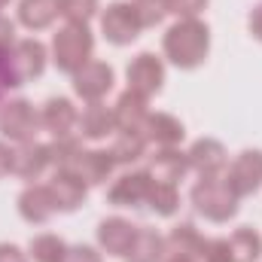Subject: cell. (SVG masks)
Listing matches in <instances>:
<instances>
[{"mask_svg": "<svg viewBox=\"0 0 262 262\" xmlns=\"http://www.w3.org/2000/svg\"><path fill=\"white\" fill-rule=\"evenodd\" d=\"M165 58L180 70H195L210 52V28L201 18H177L162 37Z\"/></svg>", "mask_w": 262, "mask_h": 262, "instance_id": "1", "label": "cell"}, {"mask_svg": "<svg viewBox=\"0 0 262 262\" xmlns=\"http://www.w3.org/2000/svg\"><path fill=\"white\" fill-rule=\"evenodd\" d=\"M46 61H49V49L40 40H15L0 55V79L9 89L28 85L31 79L43 76Z\"/></svg>", "mask_w": 262, "mask_h": 262, "instance_id": "2", "label": "cell"}, {"mask_svg": "<svg viewBox=\"0 0 262 262\" xmlns=\"http://www.w3.org/2000/svg\"><path fill=\"white\" fill-rule=\"evenodd\" d=\"M192 207L198 210V216H204L207 223H229L238 213V201L235 189L229 186L226 174H213V177H201L192 186Z\"/></svg>", "mask_w": 262, "mask_h": 262, "instance_id": "3", "label": "cell"}, {"mask_svg": "<svg viewBox=\"0 0 262 262\" xmlns=\"http://www.w3.org/2000/svg\"><path fill=\"white\" fill-rule=\"evenodd\" d=\"M92 52H95V37L89 31V25H73V21H64L55 37H52V64L58 67L61 73H76L82 64L92 61Z\"/></svg>", "mask_w": 262, "mask_h": 262, "instance_id": "4", "label": "cell"}, {"mask_svg": "<svg viewBox=\"0 0 262 262\" xmlns=\"http://www.w3.org/2000/svg\"><path fill=\"white\" fill-rule=\"evenodd\" d=\"M40 128H43L40 125V110H34L31 101L15 98V101L0 104V134H3V140L28 143V140H37Z\"/></svg>", "mask_w": 262, "mask_h": 262, "instance_id": "5", "label": "cell"}, {"mask_svg": "<svg viewBox=\"0 0 262 262\" xmlns=\"http://www.w3.org/2000/svg\"><path fill=\"white\" fill-rule=\"evenodd\" d=\"M140 21L131 9V3L125 0H116V3H107V9L101 12V34L107 37V43L113 46H131L137 37H140Z\"/></svg>", "mask_w": 262, "mask_h": 262, "instance_id": "6", "label": "cell"}, {"mask_svg": "<svg viewBox=\"0 0 262 262\" xmlns=\"http://www.w3.org/2000/svg\"><path fill=\"white\" fill-rule=\"evenodd\" d=\"M113 82H116V73L107 61H89L73 73V92L76 98H82L85 104H95V101H104L110 92H113Z\"/></svg>", "mask_w": 262, "mask_h": 262, "instance_id": "7", "label": "cell"}, {"mask_svg": "<svg viewBox=\"0 0 262 262\" xmlns=\"http://www.w3.org/2000/svg\"><path fill=\"white\" fill-rule=\"evenodd\" d=\"M125 79H128L131 92H137L143 98H152L165 85V61L159 55H152V52H140L137 58H131Z\"/></svg>", "mask_w": 262, "mask_h": 262, "instance_id": "8", "label": "cell"}, {"mask_svg": "<svg viewBox=\"0 0 262 262\" xmlns=\"http://www.w3.org/2000/svg\"><path fill=\"white\" fill-rule=\"evenodd\" d=\"M226 180L235 189V195H253L262 186V149H244L235 156V162L226 168Z\"/></svg>", "mask_w": 262, "mask_h": 262, "instance_id": "9", "label": "cell"}, {"mask_svg": "<svg viewBox=\"0 0 262 262\" xmlns=\"http://www.w3.org/2000/svg\"><path fill=\"white\" fill-rule=\"evenodd\" d=\"M52 168V152H49V143H40V140H28V143H15L12 149V174L18 180H40L46 171Z\"/></svg>", "mask_w": 262, "mask_h": 262, "instance_id": "10", "label": "cell"}, {"mask_svg": "<svg viewBox=\"0 0 262 262\" xmlns=\"http://www.w3.org/2000/svg\"><path fill=\"white\" fill-rule=\"evenodd\" d=\"M152 189V177L140 168V171H125L113 180V186L107 189V201L113 207H143Z\"/></svg>", "mask_w": 262, "mask_h": 262, "instance_id": "11", "label": "cell"}, {"mask_svg": "<svg viewBox=\"0 0 262 262\" xmlns=\"http://www.w3.org/2000/svg\"><path fill=\"white\" fill-rule=\"evenodd\" d=\"M156 183H171L177 186L186 174H189V159L180 146H162L156 149L149 159H146V168H143Z\"/></svg>", "mask_w": 262, "mask_h": 262, "instance_id": "12", "label": "cell"}, {"mask_svg": "<svg viewBox=\"0 0 262 262\" xmlns=\"http://www.w3.org/2000/svg\"><path fill=\"white\" fill-rule=\"evenodd\" d=\"M186 159H189V171H195L198 177L226 174V168H229V152L213 137H198L195 143L186 149Z\"/></svg>", "mask_w": 262, "mask_h": 262, "instance_id": "13", "label": "cell"}, {"mask_svg": "<svg viewBox=\"0 0 262 262\" xmlns=\"http://www.w3.org/2000/svg\"><path fill=\"white\" fill-rule=\"evenodd\" d=\"M113 171H116V162H113L110 149H82V152L73 159V165L67 168V174L79 177L85 186H101V183H107V180L113 177Z\"/></svg>", "mask_w": 262, "mask_h": 262, "instance_id": "14", "label": "cell"}, {"mask_svg": "<svg viewBox=\"0 0 262 262\" xmlns=\"http://www.w3.org/2000/svg\"><path fill=\"white\" fill-rule=\"evenodd\" d=\"M18 213H21V220L31 223V226H43V223H49V220L58 213L55 198H52V192H49V186H46V183H28L25 192L18 195Z\"/></svg>", "mask_w": 262, "mask_h": 262, "instance_id": "15", "label": "cell"}, {"mask_svg": "<svg viewBox=\"0 0 262 262\" xmlns=\"http://www.w3.org/2000/svg\"><path fill=\"white\" fill-rule=\"evenodd\" d=\"M137 235V226L125 216H107L98 226V247L107 256H125Z\"/></svg>", "mask_w": 262, "mask_h": 262, "instance_id": "16", "label": "cell"}, {"mask_svg": "<svg viewBox=\"0 0 262 262\" xmlns=\"http://www.w3.org/2000/svg\"><path fill=\"white\" fill-rule=\"evenodd\" d=\"M76 122H79V113H76V107H73V101L70 98H49L43 107H40V125L49 131L52 137H67V134H73L76 128Z\"/></svg>", "mask_w": 262, "mask_h": 262, "instance_id": "17", "label": "cell"}, {"mask_svg": "<svg viewBox=\"0 0 262 262\" xmlns=\"http://www.w3.org/2000/svg\"><path fill=\"white\" fill-rule=\"evenodd\" d=\"M140 134L146 137V143H152L156 149H162V146H180L183 137H186V128L171 113H149Z\"/></svg>", "mask_w": 262, "mask_h": 262, "instance_id": "18", "label": "cell"}, {"mask_svg": "<svg viewBox=\"0 0 262 262\" xmlns=\"http://www.w3.org/2000/svg\"><path fill=\"white\" fill-rule=\"evenodd\" d=\"M146 116H149V98H143V95H137L131 89H125L113 104L116 131H143Z\"/></svg>", "mask_w": 262, "mask_h": 262, "instance_id": "19", "label": "cell"}, {"mask_svg": "<svg viewBox=\"0 0 262 262\" xmlns=\"http://www.w3.org/2000/svg\"><path fill=\"white\" fill-rule=\"evenodd\" d=\"M79 137L82 140H104L116 131V119H113V107H107L104 101L85 104V110L79 113Z\"/></svg>", "mask_w": 262, "mask_h": 262, "instance_id": "20", "label": "cell"}, {"mask_svg": "<svg viewBox=\"0 0 262 262\" xmlns=\"http://www.w3.org/2000/svg\"><path fill=\"white\" fill-rule=\"evenodd\" d=\"M46 186H49V192L55 198V207H58L61 213H70V210L82 207V201L89 195V186H85L79 177L67 174V171H55Z\"/></svg>", "mask_w": 262, "mask_h": 262, "instance_id": "21", "label": "cell"}, {"mask_svg": "<svg viewBox=\"0 0 262 262\" xmlns=\"http://www.w3.org/2000/svg\"><path fill=\"white\" fill-rule=\"evenodd\" d=\"M165 256H168L165 238L156 229H149V226H137V235H134L128 253L122 259L125 262H165Z\"/></svg>", "mask_w": 262, "mask_h": 262, "instance_id": "22", "label": "cell"}, {"mask_svg": "<svg viewBox=\"0 0 262 262\" xmlns=\"http://www.w3.org/2000/svg\"><path fill=\"white\" fill-rule=\"evenodd\" d=\"M58 15V0H18V21L28 31H46Z\"/></svg>", "mask_w": 262, "mask_h": 262, "instance_id": "23", "label": "cell"}, {"mask_svg": "<svg viewBox=\"0 0 262 262\" xmlns=\"http://www.w3.org/2000/svg\"><path fill=\"white\" fill-rule=\"evenodd\" d=\"M229 259L232 262H259L262 256V238L256 229H238L229 238Z\"/></svg>", "mask_w": 262, "mask_h": 262, "instance_id": "24", "label": "cell"}, {"mask_svg": "<svg viewBox=\"0 0 262 262\" xmlns=\"http://www.w3.org/2000/svg\"><path fill=\"white\" fill-rule=\"evenodd\" d=\"M146 146L149 143L140 131H116V137L110 143V156H113L116 165H131V162L146 156Z\"/></svg>", "mask_w": 262, "mask_h": 262, "instance_id": "25", "label": "cell"}, {"mask_svg": "<svg viewBox=\"0 0 262 262\" xmlns=\"http://www.w3.org/2000/svg\"><path fill=\"white\" fill-rule=\"evenodd\" d=\"M146 207L159 216H174L180 210V189L171 186V183H156L152 180V189L146 198Z\"/></svg>", "mask_w": 262, "mask_h": 262, "instance_id": "26", "label": "cell"}, {"mask_svg": "<svg viewBox=\"0 0 262 262\" xmlns=\"http://www.w3.org/2000/svg\"><path fill=\"white\" fill-rule=\"evenodd\" d=\"M82 137L79 134H67V137H52L49 152H52V168L55 171H67L73 165V159L82 152Z\"/></svg>", "mask_w": 262, "mask_h": 262, "instance_id": "27", "label": "cell"}, {"mask_svg": "<svg viewBox=\"0 0 262 262\" xmlns=\"http://www.w3.org/2000/svg\"><path fill=\"white\" fill-rule=\"evenodd\" d=\"M64 250H67V244L58 238V235H52V232H43V235L31 238L28 256H31L34 262H61Z\"/></svg>", "mask_w": 262, "mask_h": 262, "instance_id": "28", "label": "cell"}, {"mask_svg": "<svg viewBox=\"0 0 262 262\" xmlns=\"http://www.w3.org/2000/svg\"><path fill=\"white\" fill-rule=\"evenodd\" d=\"M165 247H168V253H198L201 235H198V229L192 223H180V226H174L171 235L165 238Z\"/></svg>", "mask_w": 262, "mask_h": 262, "instance_id": "29", "label": "cell"}, {"mask_svg": "<svg viewBox=\"0 0 262 262\" xmlns=\"http://www.w3.org/2000/svg\"><path fill=\"white\" fill-rule=\"evenodd\" d=\"M131 9L140 21V28H156L162 25L171 12H168V0H131Z\"/></svg>", "mask_w": 262, "mask_h": 262, "instance_id": "30", "label": "cell"}, {"mask_svg": "<svg viewBox=\"0 0 262 262\" xmlns=\"http://www.w3.org/2000/svg\"><path fill=\"white\" fill-rule=\"evenodd\" d=\"M101 3L98 0H58V12L64 21H73V25H89L95 15H98Z\"/></svg>", "mask_w": 262, "mask_h": 262, "instance_id": "31", "label": "cell"}, {"mask_svg": "<svg viewBox=\"0 0 262 262\" xmlns=\"http://www.w3.org/2000/svg\"><path fill=\"white\" fill-rule=\"evenodd\" d=\"M198 256L204 262H232L229 259V241L226 238H201Z\"/></svg>", "mask_w": 262, "mask_h": 262, "instance_id": "32", "label": "cell"}, {"mask_svg": "<svg viewBox=\"0 0 262 262\" xmlns=\"http://www.w3.org/2000/svg\"><path fill=\"white\" fill-rule=\"evenodd\" d=\"M210 0H168V12L177 18H198Z\"/></svg>", "mask_w": 262, "mask_h": 262, "instance_id": "33", "label": "cell"}, {"mask_svg": "<svg viewBox=\"0 0 262 262\" xmlns=\"http://www.w3.org/2000/svg\"><path fill=\"white\" fill-rule=\"evenodd\" d=\"M61 262H104V256H101V250H95L89 244H73L64 250Z\"/></svg>", "mask_w": 262, "mask_h": 262, "instance_id": "34", "label": "cell"}, {"mask_svg": "<svg viewBox=\"0 0 262 262\" xmlns=\"http://www.w3.org/2000/svg\"><path fill=\"white\" fill-rule=\"evenodd\" d=\"M12 43H15V21L0 12V55H3Z\"/></svg>", "mask_w": 262, "mask_h": 262, "instance_id": "35", "label": "cell"}, {"mask_svg": "<svg viewBox=\"0 0 262 262\" xmlns=\"http://www.w3.org/2000/svg\"><path fill=\"white\" fill-rule=\"evenodd\" d=\"M247 31H250L253 40L262 43V3H256V6L250 9V15H247Z\"/></svg>", "mask_w": 262, "mask_h": 262, "instance_id": "36", "label": "cell"}, {"mask_svg": "<svg viewBox=\"0 0 262 262\" xmlns=\"http://www.w3.org/2000/svg\"><path fill=\"white\" fill-rule=\"evenodd\" d=\"M0 262H28V253H21V247L3 241L0 244Z\"/></svg>", "mask_w": 262, "mask_h": 262, "instance_id": "37", "label": "cell"}, {"mask_svg": "<svg viewBox=\"0 0 262 262\" xmlns=\"http://www.w3.org/2000/svg\"><path fill=\"white\" fill-rule=\"evenodd\" d=\"M12 174V146L9 140H0V177Z\"/></svg>", "mask_w": 262, "mask_h": 262, "instance_id": "38", "label": "cell"}, {"mask_svg": "<svg viewBox=\"0 0 262 262\" xmlns=\"http://www.w3.org/2000/svg\"><path fill=\"white\" fill-rule=\"evenodd\" d=\"M165 262H204L198 253H168Z\"/></svg>", "mask_w": 262, "mask_h": 262, "instance_id": "39", "label": "cell"}, {"mask_svg": "<svg viewBox=\"0 0 262 262\" xmlns=\"http://www.w3.org/2000/svg\"><path fill=\"white\" fill-rule=\"evenodd\" d=\"M9 6V0H0V9H6Z\"/></svg>", "mask_w": 262, "mask_h": 262, "instance_id": "40", "label": "cell"}, {"mask_svg": "<svg viewBox=\"0 0 262 262\" xmlns=\"http://www.w3.org/2000/svg\"><path fill=\"white\" fill-rule=\"evenodd\" d=\"M0 89H3V79H0Z\"/></svg>", "mask_w": 262, "mask_h": 262, "instance_id": "41", "label": "cell"}]
</instances>
